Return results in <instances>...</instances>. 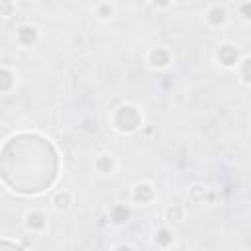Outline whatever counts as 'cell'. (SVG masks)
Returning <instances> with one entry per match:
<instances>
[{
	"label": "cell",
	"instance_id": "5b68a950",
	"mask_svg": "<svg viewBox=\"0 0 251 251\" xmlns=\"http://www.w3.org/2000/svg\"><path fill=\"white\" fill-rule=\"evenodd\" d=\"M204 20H206V24L212 25V27H222V25L227 24L229 12H227V8H226L224 4H210V6L206 8Z\"/></svg>",
	"mask_w": 251,
	"mask_h": 251
},
{
	"label": "cell",
	"instance_id": "277c9868",
	"mask_svg": "<svg viewBox=\"0 0 251 251\" xmlns=\"http://www.w3.org/2000/svg\"><path fill=\"white\" fill-rule=\"evenodd\" d=\"M216 61L224 67V69H235L237 63L241 61L239 57V49L233 43H222L216 49Z\"/></svg>",
	"mask_w": 251,
	"mask_h": 251
},
{
	"label": "cell",
	"instance_id": "8992f818",
	"mask_svg": "<svg viewBox=\"0 0 251 251\" xmlns=\"http://www.w3.org/2000/svg\"><path fill=\"white\" fill-rule=\"evenodd\" d=\"M39 39V29L33 24H22L16 29V41L20 47H31Z\"/></svg>",
	"mask_w": 251,
	"mask_h": 251
},
{
	"label": "cell",
	"instance_id": "6da1fadb",
	"mask_svg": "<svg viewBox=\"0 0 251 251\" xmlns=\"http://www.w3.org/2000/svg\"><path fill=\"white\" fill-rule=\"evenodd\" d=\"M143 124V114L133 104H122L112 114V127L122 135L135 133Z\"/></svg>",
	"mask_w": 251,
	"mask_h": 251
},
{
	"label": "cell",
	"instance_id": "30bf717a",
	"mask_svg": "<svg viewBox=\"0 0 251 251\" xmlns=\"http://www.w3.org/2000/svg\"><path fill=\"white\" fill-rule=\"evenodd\" d=\"M153 241H155V245H157L159 249H171L173 243H175V233H173V229H171L169 226H163V227H159V229L155 231Z\"/></svg>",
	"mask_w": 251,
	"mask_h": 251
},
{
	"label": "cell",
	"instance_id": "7c38bea8",
	"mask_svg": "<svg viewBox=\"0 0 251 251\" xmlns=\"http://www.w3.org/2000/svg\"><path fill=\"white\" fill-rule=\"evenodd\" d=\"M108 218H110L112 224L122 226V224H126V222L129 220V208H127L126 204H114V206L108 210Z\"/></svg>",
	"mask_w": 251,
	"mask_h": 251
},
{
	"label": "cell",
	"instance_id": "d6986e66",
	"mask_svg": "<svg viewBox=\"0 0 251 251\" xmlns=\"http://www.w3.org/2000/svg\"><path fill=\"white\" fill-rule=\"evenodd\" d=\"M249 10H251V2L241 4V12H243V18H245V20H249Z\"/></svg>",
	"mask_w": 251,
	"mask_h": 251
},
{
	"label": "cell",
	"instance_id": "5bb4252c",
	"mask_svg": "<svg viewBox=\"0 0 251 251\" xmlns=\"http://www.w3.org/2000/svg\"><path fill=\"white\" fill-rule=\"evenodd\" d=\"M16 86V75L8 67H0V94L12 92Z\"/></svg>",
	"mask_w": 251,
	"mask_h": 251
},
{
	"label": "cell",
	"instance_id": "3957f363",
	"mask_svg": "<svg viewBox=\"0 0 251 251\" xmlns=\"http://www.w3.org/2000/svg\"><path fill=\"white\" fill-rule=\"evenodd\" d=\"M171 51L165 47V45H157V47H151L149 51H147V55H145V63L151 67V69H155V71H163V69H167L169 65H171Z\"/></svg>",
	"mask_w": 251,
	"mask_h": 251
},
{
	"label": "cell",
	"instance_id": "4fadbf2b",
	"mask_svg": "<svg viewBox=\"0 0 251 251\" xmlns=\"http://www.w3.org/2000/svg\"><path fill=\"white\" fill-rule=\"evenodd\" d=\"M51 204H53V210L55 212H67L69 208H71V204H73V194L69 192V190H59L55 196H53V200H51Z\"/></svg>",
	"mask_w": 251,
	"mask_h": 251
},
{
	"label": "cell",
	"instance_id": "52a82bcc",
	"mask_svg": "<svg viewBox=\"0 0 251 251\" xmlns=\"http://www.w3.org/2000/svg\"><path fill=\"white\" fill-rule=\"evenodd\" d=\"M24 224L31 233H39L47 227V216L41 210H29V212H25Z\"/></svg>",
	"mask_w": 251,
	"mask_h": 251
},
{
	"label": "cell",
	"instance_id": "e0dca14e",
	"mask_svg": "<svg viewBox=\"0 0 251 251\" xmlns=\"http://www.w3.org/2000/svg\"><path fill=\"white\" fill-rule=\"evenodd\" d=\"M14 12H16V4L14 2H10V0H2L0 2V16L2 18H10V16H14Z\"/></svg>",
	"mask_w": 251,
	"mask_h": 251
},
{
	"label": "cell",
	"instance_id": "8fae6325",
	"mask_svg": "<svg viewBox=\"0 0 251 251\" xmlns=\"http://www.w3.org/2000/svg\"><path fill=\"white\" fill-rule=\"evenodd\" d=\"M92 14L100 20V22H108L116 16V4L114 2H96L92 6Z\"/></svg>",
	"mask_w": 251,
	"mask_h": 251
},
{
	"label": "cell",
	"instance_id": "9a60e30c",
	"mask_svg": "<svg viewBox=\"0 0 251 251\" xmlns=\"http://www.w3.org/2000/svg\"><path fill=\"white\" fill-rule=\"evenodd\" d=\"M208 192H210L208 186L196 182V184H192V186L188 188V200L194 202V204H202V202L208 198Z\"/></svg>",
	"mask_w": 251,
	"mask_h": 251
},
{
	"label": "cell",
	"instance_id": "ba28073f",
	"mask_svg": "<svg viewBox=\"0 0 251 251\" xmlns=\"http://www.w3.org/2000/svg\"><path fill=\"white\" fill-rule=\"evenodd\" d=\"M94 171L98 175H112L116 171V159L110 153H100L94 159Z\"/></svg>",
	"mask_w": 251,
	"mask_h": 251
},
{
	"label": "cell",
	"instance_id": "9c48e42d",
	"mask_svg": "<svg viewBox=\"0 0 251 251\" xmlns=\"http://www.w3.org/2000/svg\"><path fill=\"white\" fill-rule=\"evenodd\" d=\"M163 216H165L167 226H178V224H182V222H184L186 210H184V206H182V204H169V206L165 208Z\"/></svg>",
	"mask_w": 251,
	"mask_h": 251
},
{
	"label": "cell",
	"instance_id": "ac0fdd59",
	"mask_svg": "<svg viewBox=\"0 0 251 251\" xmlns=\"http://www.w3.org/2000/svg\"><path fill=\"white\" fill-rule=\"evenodd\" d=\"M112 251H135L131 245H127V243H120V245H116Z\"/></svg>",
	"mask_w": 251,
	"mask_h": 251
},
{
	"label": "cell",
	"instance_id": "2e32d148",
	"mask_svg": "<svg viewBox=\"0 0 251 251\" xmlns=\"http://www.w3.org/2000/svg\"><path fill=\"white\" fill-rule=\"evenodd\" d=\"M249 67H251V57H249V55L241 57V61H239L237 67H235V69H239V75H241V82H243V84H249V80H251Z\"/></svg>",
	"mask_w": 251,
	"mask_h": 251
},
{
	"label": "cell",
	"instance_id": "7a4b0ae2",
	"mask_svg": "<svg viewBox=\"0 0 251 251\" xmlns=\"http://www.w3.org/2000/svg\"><path fill=\"white\" fill-rule=\"evenodd\" d=\"M129 198L133 204L137 206H149L155 198H157V192H155V186L147 180H141V182H135L131 186V192H129Z\"/></svg>",
	"mask_w": 251,
	"mask_h": 251
}]
</instances>
